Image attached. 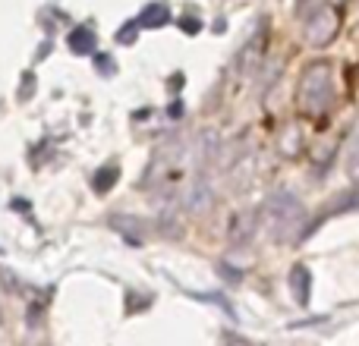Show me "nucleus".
Segmentation results:
<instances>
[{"instance_id":"nucleus-1","label":"nucleus","mask_w":359,"mask_h":346,"mask_svg":"<svg viewBox=\"0 0 359 346\" xmlns=\"http://www.w3.org/2000/svg\"><path fill=\"white\" fill-rule=\"evenodd\" d=\"M334 101V73H331V63L316 60L303 69L299 76V104L309 113H322L325 107Z\"/></svg>"},{"instance_id":"nucleus-2","label":"nucleus","mask_w":359,"mask_h":346,"mask_svg":"<svg viewBox=\"0 0 359 346\" xmlns=\"http://www.w3.org/2000/svg\"><path fill=\"white\" fill-rule=\"evenodd\" d=\"M265 214H268V221H271L274 240L284 242V240H293V236H297V227L303 223L306 211H303V205H299V198L293 195V192L278 189L265 202Z\"/></svg>"},{"instance_id":"nucleus-3","label":"nucleus","mask_w":359,"mask_h":346,"mask_svg":"<svg viewBox=\"0 0 359 346\" xmlns=\"http://www.w3.org/2000/svg\"><path fill=\"white\" fill-rule=\"evenodd\" d=\"M337 32H341V13H337V6L325 4L306 22V41L312 48H325V44H331L337 38Z\"/></svg>"},{"instance_id":"nucleus-4","label":"nucleus","mask_w":359,"mask_h":346,"mask_svg":"<svg viewBox=\"0 0 359 346\" xmlns=\"http://www.w3.org/2000/svg\"><path fill=\"white\" fill-rule=\"evenodd\" d=\"M287 284H290L293 290V299H297L299 305L309 303V293H312V271L306 265H293L290 277H287Z\"/></svg>"},{"instance_id":"nucleus-5","label":"nucleus","mask_w":359,"mask_h":346,"mask_svg":"<svg viewBox=\"0 0 359 346\" xmlns=\"http://www.w3.org/2000/svg\"><path fill=\"white\" fill-rule=\"evenodd\" d=\"M95 48V32L88 25H79V29L69 32V50L73 54H88Z\"/></svg>"},{"instance_id":"nucleus-6","label":"nucleus","mask_w":359,"mask_h":346,"mask_svg":"<svg viewBox=\"0 0 359 346\" xmlns=\"http://www.w3.org/2000/svg\"><path fill=\"white\" fill-rule=\"evenodd\" d=\"M168 6L164 4H151V6H145L142 10V16H139V25H145V29H158V25H164L168 22Z\"/></svg>"},{"instance_id":"nucleus-7","label":"nucleus","mask_w":359,"mask_h":346,"mask_svg":"<svg viewBox=\"0 0 359 346\" xmlns=\"http://www.w3.org/2000/svg\"><path fill=\"white\" fill-rule=\"evenodd\" d=\"M117 177H120V170L114 167V164L101 167V170H98V177H95V189H98V192H111V189H114V183H117Z\"/></svg>"},{"instance_id":"nucleus-8","label":"nucleus","mask_w":359,"mask_h":346,"mask_svg":"<svg viewBox=\"0 0 359 346\" xmlns=\"http://www.w3.org/2000/svg\"><path fill=\"white\" fill-rule=\"evenodd\" d=\"M347 170L359 173V132L350 139V148H347Z\"/></svg>"},{"instance_id":"nucleus-9","label":"nucleus","mask_w":359,"mask_h":346,"mask_svg":"<svg viewBox=\"0 0 359 346\" xmlns=\"http://www.w3.org/2000/svg\"><path fill=\"white\" fill-rule=\"evenodd\" d=\"M136 29H139V22H130L126 29H120V44H133V38H136Z\"/></svg>"},{"instance_id":"nucleus-10","label":"nucleus","mask_w":359,"mask_h":346,"mask_svg":"<svg viewBox=\"0 0 359 346\" xmlns=\"http://www.w3.org/2000/svg\"><path fill=\"white\" fill-rule=\"evenodd\" d=\"M180 29L189 32V35H196V32L202 29V22H198V19H180Z\"/></svg>"},{"instance_id":"nucleus-11","label":"nucleus","mask_w":359,"mask_h":346,"mask_svg":"<svg viewBox=\"0 0 359 346\" xmlns=\"http://www.w3.org/2000/svg\"><path fill=\"white\" fill-rule=\"evenodd\" d=\"M217 271H221V277H227L230 284H236V280H240V271H230V265H221Z\"/></svg>"},{"instance_id":"nucleus-12","label":"nucleus","mask_w":359,"mask_h":346,"mask_svg":"<svg viewBox=\"0 0 359 346\" xmlns=\"http://www.w3.org/2000/svg\"><path fill=\"white\" fill-rule=\"evenodd\" d=\"M111 67H114L111 57H101V73H111Z\"/></svg>"}]
</instances>
